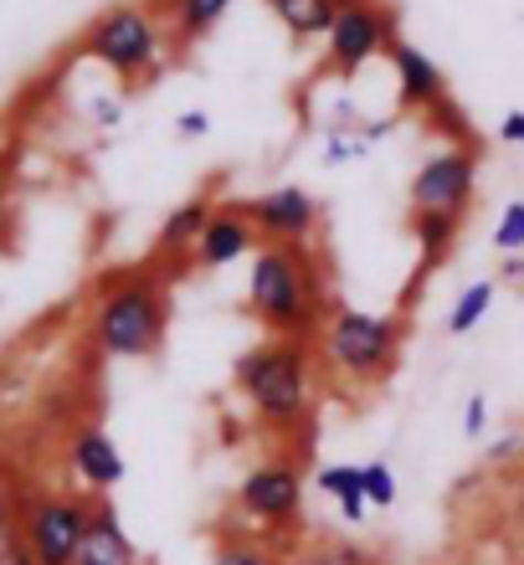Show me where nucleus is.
Segmentation results:
<instances>
[{
  "label": "nucleus",
  "instance_id": "4",
  "mask_svg": "<svg viewBox=\"0 0 524 565\" xmlns=\"http://www.w3.org/2000/svg\"><path fill=\"white\" fill-rule=\"evenodd\" d=\"M170 52V31L154 15V6H108L83 36V57L104 62L114 77H124V88H145L160 77Z\"/></svg>",
  "mask_w": 524,
  "mask_h": 565
},
{
  "label": "nucleus",
  "instance_id": "20",
  "mask_svg": "<svg viewBox=\"0 0 524 565\" xmlns=\"http://www.w3.org/2000/svg\"><path fill=\"white\" fill-rule=\"evenodd\" d=\"M319 489L330 493L345 520H365V493H360V462H324L319 468Z\"/></svg>",
  "mask_w": 524,
  "mask_h": 565
},
{
  "label": "nucleus",
  "instance_id": "22",
  "mask_svg": "<svg viewBox=\"0 0 524 565\" xmlns=\"http://www.w3.org/2000/svg\"><path fill=\"white\" fill-rule=\"evenodd\" d=\"M360 493L375 509L396 504V473H391V462H360Z\"/></svg>",
  "mask_w": 524,
  "mask_h": 565
},
{
  "label": "nucleus",
  "instance_id": "19",
  "mask_svg": "<svg viewBox=\"0 0 524 565\" xmlns=\"http://www.w3.org/2000/svg\"><path fill=\"white\" fill-rule=\"evenodd\" d=\"M284 565H381V555L355 540H309L299 551H288Z\"/></svg>",
  "mask_w": 524,
  "mask_h": 565
},
{
  "label": "nucleus",
  "instance_id": "30",
  "mask_svg": "<svg viewBox=\"0 0 524 565\" xmlns=\"http://www.w3.org/2000/svg\"><path fill=\"white\" fill-rule=\"evenodd\" d=\"M520 452H524V437H520V431H510V437H499V443L489 447V468H494V462L520 458Z\"/></svg>",
  "mask_w": 524,
  "mask_h": 565
},
{
  "label": "nucleus",
  "instance_id": "23",
  "mask_svg": "<svg viewBox=\"0 0 524 565\" xmlns=\"http://www.w3.org/2000/svg\"><path fill=\"white\" fill-rule=\"evenodd\" d=\"M494 247L504 257L524 253V201H510V206H504V216H499V226H494Z\"/></svg>",
  "mask_w": 524,
  "mask_h": 565
},
{
  "label": "nucleus",
  "instance_id": "13",
  "mask_svg": "<svg viewBox=\"0 0 524 565\" xmlns=\"http://www.w3.org/2000/svg\"><path fill=\"white\" fill-rule=\"evenodd\" d=\"M67 468L98 493L124 483V452L114 447V437L104 427H77L67 437Z\"/></svg>",
  "mask_w": 524,
  "mask_h": 565
},
{
  "label": "nucleus",
  "instance_id": "6",
  "mask_svg": "<svg viewBox=\"0 0 524 565\" xmlns=\"http://www.w3.org/2000/svg\"><path fill=\"white\" fill-rule=\"evenodd\" d=\"M93 504L77 493H21L15 499V535L36 565H73L88 535Z\"/></svg>",
  "mask_w": 524,
  "mask_h": 565
},
{
  "label": "nucleus",
  "instance_id": "9",
  "mask_svg": "<svg viewBox=\"0 0 524 565\" xmlns=\"http://www.w3.org/2000/svg\"><path fill=\"white\" fill-rule=\"evenodd\" d=\"M473 185H479V154L468 145L437 149L432 160H421V170L411 175V211H452V216H468Z\"/></svg>",
  "mask_w": 524,
  "mask_h": 565
},
{
  "label": "nucleus",
  "instance_id": "27",
  "mask_svg": "<svg viewBox=\"0 0 524 565\" xmlns=\"http://www.w3.org/2000/svg\"><path fill=\"white\" fill-rule=\"evenodd\" d=\"M93 124H98V129L124 124V98H98V104H93Z\"/></svg>",
  "mask_w": 524,
  "mask_h": 565
},
{
  "label": "nucleus",
  "instance_id": "29",
  "mask_svg": "<svg viewBox=\"0 0 524 565\" xmlns=\"http://www.w3.org/2000/svg\"><path fill=\"white\" fill-rule=\"evenodd\" d=\"M175 129H180L185 139H201V135H211V114L191 108V114H180V119H175Z\"/></svg>",
  "mask_w": 524,
  "mask_h": 565
},
{
  "label": "nucleus",
  "instance_id": "21",
  "mask_svg": "<svg viewBox=\"0 0 524 565\" xmlns=\"http://www.w3.org/2000/svg\"><path fill=\"white\" fill-rule=\"evenodd\" d=\"M489 309H494V282L489 278L468 282L463 294H458V303H452V313H448V334H468V329H479Z\"/></svg>",
  "mask_w": 524,
  "mask_h": 565
},
{
  "label": "nucleus",
  "instance_id": "17",
  "mask_svg": "<svg viewBox=\"0 0 524 565\" xmlns=\"http://www.w3.org/2000/svg\"><path fill=\"white\" fill-rule=\"evenodd\" d=\"M268 6L278 11V21L288 26L293 42H314V36H330L345 0H268Z\"/></svg>",
  "mask_w": 524,
  "mask_h": 565
},
{
  "label": "nucleus",
  "instance_id": "14",
  "mask_svg": "<svg viewBox=\"0 0 524 565\" xmlns=\"http://www.w3.org/2000/svg\"><path fill=\"white\" fill-rule=\"evenodd\" d=\"M73 565H139V545L129 540V530L119 524L114 504L93 499V520L88 535H83V551H77Z\"/></svg>",
  "mask_w": 524,
  "mask_h": 565
},
{
  "label": "nucleus",
  "instance_id": "1",
  "mask_svg": "<svg viewBox=\"0 0 524 565\" xmlns=\"http://www.w3.org/2000/svg\"><path fill=\"white\" fill-rule=\"evenodd\" d=\"M247 309L272 340L314 344L340 303L324 288V263H319L314 247L263 242L253 253V273H247Z\"/></svg>",
  "mask_w": 524,
  "mask_h": 565
},
{
  "label": "nucleus",
  "instance_id": "18",
  "mask_svg": "<svg viewBox=\"0 0 524 565\" xmlns=\"http://www.w3.org/2000/svg\"><path fill=\"white\" fill-rule=\"evenodd\" d=\"M411 237H417L421 257H427V268H432L437 257H448V247L458 242L463 232V216H452V211H411Z\"/></svg>",
  "mask_w": 524,
  "mask_h": 565
},
{
  "label": "nucleus",
  "instance_id": "2",
  "mask_svg": "<svg viewBox=\"0 0 524 565\" xmlns=\"http://www.w3.org/2000/svg\"><path fill=\"white\" fill-rule=\"evenodd\" d=\"M170 294L154 273H108L93 303V344L108 360H150L165 344Z\"/></svg>",
  "mask_w": 524,
  "mask_h": 565
},
{
  "label": "nucleus",
  "instance_id": "28",
  "mask_svg": "<svg viewBox=\"0 0 524 565\" xmlns=\"http://www.w3.org/2000/svg\"><path fill=\"white\" fill-rule=\"evenodd\" d=\"M355 154L360 149L350 135H330V145H324V164H345V160H355Z\"/></svg>",
  "mask_w": 524,
  "mask_h": 565
},
{
  "label": "nucleus",
  "instance_id": "12",
  "mask_svg": "<svg viewBox=\"0 0 524 565\" xmlns=\"http://www.w3.org/2000/svg\"><path fill=\"white\" fill-rule=\"evenodd\" d=\"M263 242H257L253 222H247V211H242V201H232V206H216L211 211V222L201 226V237H195L191 257L201 263V268H226V263H242V257H253Z\"/></svg>",
  "mask_w": 524,
  "mask_h": 565
},
{
  "label": "nucleus",
  "instance_id": "26",
  "mask_svg": "<svg viewBox=\"0 0 524 565\" xmlns=\"http://www.w3.org/2000/svg\"><path fill=\"white\" fill-rule=\"evenodd\" d=\"M0 565H36V561H31V551L21 545V535H15V530H11V535H0Z\"/></svg>",
  "mask_w": 524,
  "mask_h": 565
},
{
  "label": "nucleus",
  "instance_id": "24",
  "mask_svg": "<svg viewBox=\"0 0 524 565\" xmlns=\"http://www.w3.org/2000/svg\"><path fill=\"white\" fill-rule=\"evenodd\" d=\"M211 565H272V561H268L263 545H253V540H222Z\"/></svg>",
  "mask_w": 524,
  "mask_h": 565
},
{
  "label": "nucleus",
  "instance_id": "10",
  "mask_svg": "<svg viewBox=\"0 0 524 565\" xmlns=\"http://www.w3.org/2000/svg\"><path fill=\"white\" fill-rule=\"evenodd\" d=\"M242 211H247L257 242H272V247H309L319 232V201L303 185H272Z\"/></svg>",
  "mask_w": 524,
  "mask_h": 565
},
{
  "label": "nucleus",
  "instance_id": "11",
  "mask_svg": "<svg viewBox=\"0 0 524 565\" xmlns=\"http://www.w3.org/2000/svg\"><path fill=\"white\" fill-rule=\"evenodd\" d=\"M391 67H396V98H402V108H417V114H437L442 104H452L448 98V77H442V67H437L421 46L411 42H391Z\"/></svg>",
  "mask_w": 524,
  "mask_h": 565
},
{
  "label": "nucleus",
  "instance_id": "3",
  "mask_svg": "<svg viewBox=\"0 0 524 565\" xmlns=\"http://www.w3.org/2000/svg\"><path fill=\"white\" fill-rule=\"evenodd\" d=\"M314 344L293 340H268L247 350L237 360V391L257 412V422H268L272 431H293L309 422L314 406Z\"/></svg>",
  "mask_w": 524,
  "mask_h": 565
},
{
  "label": "nucleus",
  "instance_id": "31",
  "mask_svg": "<svg viewBox=\"0 0 524 565\" xmlns=\"http://www.w3.org/2000/svg\"><path fill=\"white\" fill-rule=\"evenodd\" d=\"M499 139H504V145H524V114H504V124H499Z\"/></svg>",
  "mask_w": 524,
  "mask_h": 565
},
{
  "label": "nucleus",
  "instance_id": "32",
  "mask_svg": "<svg viewBox=\"0 0 524 565\" xmlns=\"http://www.w3.org/2000/svg\"><path fill=\"white\" fill-rule=\"evenodd\" d=\"M15 530V493L0 489V535H11Z\"/></svg>",
  "mask_w": 524,
  "mask_h": 565
},
{
  "label": "nucleus",
  "instance_id": "5",
  "mask_svg": "<svg viewBox=\"0 0 524 565\" xmlns=\"http://www.w3.org/2000/svg\"><path fill=\"white\" fill-rule=\"evenodd\" d=\"M314 350L324 360V371L345 375L355 386H381L402 360V319L365 309H334L330 324L319 329Z\"/></svg>",
  "mask_w": 524,
  "mask_h": 565
},
{
  "label": "nucleus",
  "instance_id": "25",
  "mask_svg": "<svg viewBox=\"0 0 524 565\" xmlns=\"http://www.w3.org/2000/svg\"><path fill=\"white\" fill-rule=\"evenodd\" d=\"M463 431H468V437H483V431H489V402H483V396H468V406H463Z\"/></svg>",
  "mask_w": 524,
  "mask_h": 565
},
{
  "label": "nucleus",
  "instance_id": "16",
  "mask_svg": "<svg viewBox=\"0 0 524 565\" xmlns=\"http://www.w3.org/2000/svg\"><path fill=\"white\" fill-rule=\"evenodd\" d=\"M211 211H216V201H211V195H191L185 206H175L165 216V226H160L154 253H160V257H191L195 237H201V226L211 222Z\"/></svg>",
  "mask_w": 524,
  "mask_h": 565
},
{
  "label": "nucleus",
  "instance_id": "33",
  "mask_svg": "<svg viewBox=\"0 0 524 565\" xmlns=\"http://www.w3.org/2000/svg\"><path fill=\"white\" fill-rule=\"evenodd\" d=\"M499 278H504V282H524V253L504 257V268H499Z\"/></svg>",
  "mask_w": 524,
  "mask_h": 565
},
{
  "label": "nucleus",
  "instance_id": "15",
  "mask_svg": "<svg viewBox=\"0 0 524 565\" xmlns=\"http://www.w3.org/2000/svg\"><path fill=\"white\" fill-rule=\"evenodd\" d=\"M226 11H232V0H165V11H154V15L165 21L175 46H195Z\"/></svg>",
  "mask_w": 524,
  "mask_h": 565
},
{
  "label": "nucleus",
  "instance_id": "7",
  "mask_svg": "<svg viewBox=\"0 0 524 565\" xmlns=\"http://www.w3.org/2000/svg\"><path fill=\"white\" fill-rule=\"evenodd\" d=\"M324 42H330V52H324L330 73L355 77L365 62L391 52V42H396V11H391L386 0H345Z\"/></svg>",
  "mask_w": 524,
  "mask_h": 565
},
{
  "label": "nucleus",
  "instance_id": "8",
  "mask_svg": "<svg viewBox=\"0 0 524 565\" xmlns=\"http://www.w3.org/2000/svg\"><path fill=\"white\" fill-rule=\"evenodd\" d=\"M303 504V473L293 458H268L237 483V514L263 530H288Z\"/></svg>",
  "mask_w": 524,
  "mask_h": 565
}]
</instances>
